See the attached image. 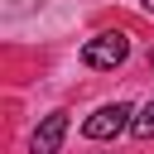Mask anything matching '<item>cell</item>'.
Returning a JSON list of instances; mask_svg holds the SVG:
<instances>
[{
  "label": "cell",
  "instance_id": "6",
  "mask_svg": "<svg viewBox=\"0 0 154 154\" xmlns=\"http://www.w3.org/2000/svg\"><path fill=\"white\" fill-rule=\"evenodd\" d=\"M149 67H154V53H149Z\"/></svg>",
  "mask_w": 154,
  "mask_h": 154
},
{
  "label": "cell",
  "instance_id": "1",
  "mask_svg": "<svg viewBox=\"0 0 154 154\" xmlns=\"http://www.w3.org/2000/svg\"><path fill=\"white\" fill-rule=\"evenodd\" d=\"M125 53H130V38H125L120 29H106V34L87 38V48H82L87 67H120V63H125Z\"/></svg>",
  "mask_w": 154,
  "mask_h": 154
},
{
  "label": "cell",
  "instance_id": "2",
  "mask_svg": "<svg viewBox=\"0 0 154 154\" xmlns=\"http://www.w3.org/2000/svg\"><path fill=\"white\" fill-rule=\"evenodd\" d=\"M130 120H135V111H130L125 101H111V106L91 111L82 130H87V140H116L120 130H130Z\"/></svg>",
  "mask_w": 154,
  "mask_h": 154
},
{
  "label": "cell",
  "instance_id": "4",
  "mask_svg": "<svg viewBox=\"0 0 154 154\" xmlns=\"http://www.w3.org/2000/svg\"><path fill=\"white\" fill-rule=\"evenodd\" d=\"M130 130H135L140 140H154V101H149L144 111H135V120H130Z\"/></svg>",
  "mask_w": 154,
  "mask_h": 154
},
{
  "label": "cell",
  "instance_id": "3",
  "mask_svg": "<svg viewBox=\"0 0 154 154\" xmlns=\"http://www.w3.org/2000/svg\"><path fill=\"white\" fill-rule=\"evenodd\" d=\"M63 135H67V111H53V116H43V125L34 130V154H58Z\"/></svg>",
  "mask_w": 154,
  "mask_h": 154
},
{
  "label": "cell",
  "instance_id": "5",
  "mask_svg": "<svg viewBox=\"0 0 154 154\" xmlns=\"http://www.w3.org/2000/svg\"><path fill=\"white\" fill-rule=\"evenodd\" d=\"M140 5H144V10H154V0H140Z\"/></svg>",
  "mask_w": 154,
  "mask_h": 154
}]
</instances>
